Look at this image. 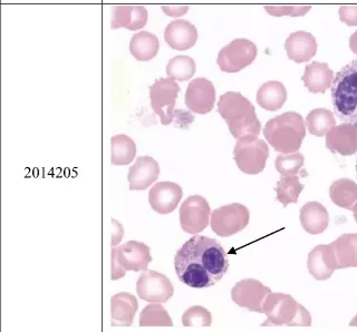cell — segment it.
<instances>
[{
  "label": "cell",
  "instance_id": "ba28073f",
  "mask_svg": "<svg viewBox=\"0 0 357 332\" xmlns=\"http://www.w3.org/2000/svg\"><path fill=\"white\" fill-rule=\"evenodd\" d=\"M249 220V210L243 204L232 203L215 209L212 212L210 226L218 237H229L245 230Z\"/></svg>",
  "mask_w": 357,
  "mask_h": 332
},
{
  "label": "cell",
  "instance_id": "7c38bea8",
  "mask_svg": "<svg viewBox=\"0 0 357 332\" xmlns=\"http://www.w3.org/2000/svg\"><path fill=\"white\" fill-rule=\"evenodd\" d=\"M211 209L204 196H192L180 207V224L189 235H198L209 226Z\"/></svg>",
  "mask_w": 357,
  "mask_h": 332
},
{
  "label": "cell",
  "instance_id": "1f68e13d",
  "mask_svg": "<svg viewBox=\"0 0 357 332\" xmlns=\"http://www.w3.org/2000/svg\"><path fill=\"white\" fill-rule=\"evenodd\" d=\"M141 326H172L170 315L162 304H148L139 315Z\"/></svg>",
  "mask_w": 357,
  "mask_h": 332
},
{
  "label": "cell",
  "instance_id": "4316f807",
  "mask_svg": "<svg viewBox=\"0 0 357 332\" xmlns=\"http://www.w3.org/2000/svg\"><path fill=\"white\" fill-rule=\"evenodd\" d=\"M160 42L158 37L149 31H139L132 37L130 52L139 62H149L158 55Z\"/></svg>",
  "mask_w": 357,
  "mask_h": 332
},
{
  "label": "cell",
  "instance_id": "6da1fadb",
  "mask_svg": "<svg viewBox=\"0 0 357 332\" xmlns=\"http://www.w3.org/2000/svg\"><path fill=\"white\" fill-rule=\"evenodd\" d=\"M174 269L178 280L193 289L213 287L229 269L227 252L211 237L195 235L176 252Z\"/></svg>",
  "mask_w": 357,
  "mask_h": 332
},
{
  "label": "cell",
  "instance_id": "ffe728a7",
  "mask_svg": "<svg viewBox=\"0 0 357 332\" xmlns=\"http://www.w3.org/2000/svg\"><path fill=\"white\" fill-rule=\"evenodd\" d=\"M148 23V12L143 6L119 5L112 9L111 27L113 31L123 29L139 31Z\"/></svg>",
  "mask_w": 357,
  "mask_h": 332
},
{
  "label": "cell",
  "instance_id": "e0dca14e",
  "mask_svg": "<svg viewBox=\"0 0 357 332\" xmlns=\"http://www.w3.org/2000/svg\"><path fill=\"white\" fill-rule=\"evenodd\" d=\"M160 175L159 163L153 157H139L128 171L130 190H146Z\"/></svg>",
  "mask_w": 357,
  "mask_h": 332
},
{
  "label": "cell",
  "instance_id": "d6986e66",
  "mask_svg": "<svg viewBox=\"0 0 357 332\" xmlns=\"http://www.w3.org/2000/svg\"><path fill=\"white\" fill-rule=\"evenodd\" d=\"M165 40L172 49L188 51L198 40V31L195 25L187 20H173L165 29Z\"/></svg>",
  "mask_w": 357,
  "mask_h": 332
},
{
  "label": "cell",
  "instance_id": "4fadbf2b",
  "mask_svg": "<svg viewBox=\"0 0 357 332\" xmlns=\"http://www.w3.org/2000/svg\"><path fill=\"white\" fill-rule=\"evenodd\" d=\"M271 293V289L258 280L243 279L232 287L231 299L238 307L251 313H264L262 306Z\"/></svg>",
  "mask_w": 357,
  "mask_h": 332
},
{
  "label": "cell",
  "instance_id": "d590c367",
  "mask_svg": "<svg viewBox=\"0 0 357 332\" xmlns=\"http://www.w3.org/2000/svg\"><path fill=\"white\" fill-rule=\"evenodd\" d=\"M312 9L310 5H266L265 10L275 17H301Z\"/></svg>",
  "mask_w": 357,
  "mask_h": 332
},
{
  "label": "cell",
  "instance_id": "836d02e7",
  "mask_svg": "<svg viewBox=\"0 0 357 332\" xmlns=\"http://www.w3.org/2000/svg\"><path fill=\"white\" fill-rule=\"evenodd\" d=\"M304 155L299 153L279 154L275 166L282 176L298 175L304 166Z\"/></svg>",
  "mask_w": 357,
  "mask_h": 332
},
{
  "label": "cell",
  "instance_id": "277c9868",
  "mask_svg": "<svg viewBox=\"0 0 357 332\" xmlns=\"http://www.w3.org/2000/svg\"><path fill=\"white\" fill-rule=\"evenodd\" d=\"M331 90L333 107L338 120L357 126V59L336 74Z\"/></svg>",
  "mask_w": 357,
  "mask_h": 332
},
{
  "label": "cell",
  "instance_id": "7a4b0ae2",
  "mask_svg": "<svg viewBox=\"0 0 357 332\" xmlns=\"http://www.w3.org/2000/svg\"><path fill=\"white\" fill-rule=\"evenodd\" d=\"M218 113L226 120L236 140L245 136H259L261 124L251 102L238 92H227L218 102Z\"/></svg>",
  "mask_w": 357,
  "mask_h": 332
},
{
  "label": "cell",
  "instance_id": "f546056e",
  "mask_svg": "<svg viewBox=\"0 0 357 332\" xmlns=\"http://www.w3.org/2000/svg\"><path fill=\"white\" fill-rule=\"evenodd\" d=\"M303 190L304 184L301 183L299 175L282 176L275 187L277 200L284 207H288L289 204L297 203Z\"/></svg>",
  "mask_w": 357,
  "mask_h": 332
},
{
  "label": "cell",
  "instance_id": "44dd1931",
  "mask_svg": "<svg viewBox=\"0 0 357 332\" xmlns=\"http://www.w3.org/2000/svg\"><path fill=\"white\" fill-rule=\"evenodd\" d=\"M284 49L288 58L297 64L310 62L317 53V42L315 37L307 31H296L288 37L284 42Z\"/></svg>",
  "mask_w": 357,
  "mask_h": 332
},
{
  "label": "cell",
  "instance_id": "52a82bcc",
  "mask_svg": "<svg viewBox=\"0 0 357 332\" xmlns=\"http://www.w3.org/2000/svg\"><path fill=\"white\" fill-rule=\"evenodd\" d=\"M269 157L267 143L258 136H245L237 140L234 148V162L243 173L257 175L265 170Z\"/></svg>",
  "mask_w": 357,
  "mask_h": 332
},
{
  "label": "cell",
  "instance_id": "b9f144b4",
  "mask_svg": "<svg viewBox=\"0 0 357 332\" xmlns=\"http://www.w3.org/2000/svg\"><path fill=\"white\" fill-rule=\"evenodd\" d=\"M356 174H357V157H356Z\"/></svg>",
  "mask_w": 357,
  "mask_h": 332
},
{
  "label": "cell",
  "instance_id": "9c48e42d",
  "mask_svg": "<svg viewBox=\"0 0 357 332\" xmlns=\"http://www.w3.org/2000/svg\"><path fill=\"white\" fill-rule=\"evenodd\" d=\"M180 86L174 79H159L150 86L151 106L161 120L162 125H170L176 118V102Z\"/></svg>",
  "mask_w": 357,
  "mask_h": 332
},
{
  "label": "cell",
  "instance_id": "4dcf8cb0",
  "mask_svg": "<svg viewBox=\"0 0 357 332\" xmlns=\"http://www.w3.org/2000/svg\"><path fill=\"white\" fill-rule=\"evenodd\" d=\"M305 123L310 134L321 137L328 134L329 131L336 126V120L329 109H315L307 115Z\"/></svg>",
  "mask_w": 357,
  "mask_h": 332
},
{
  "label": "cell",
  "instance_id": "f1b7e54d",
  "mask_svg": "<svg viewBox=\"0 0 357 332\" xmlns=\"http://www.w3.org/2000/svg\"><path fill=\"white\" fill-rule=\"evenodd\" d=\"M112 157L113 165H128L133 162L137 155V145L128 135H115L111 139Z\"/></svg>",
  "mask_w": 357,
  "mask_h": 332
},
{
  "label": "cell",
  "instance_id": "5bb4252c",
  "mask_svg": "<svg viewBox=\"0 0 357 332\" xmlns=\"http://www.w3.org/2000/svg\"><path fill=\"white\" fill-rule=\"evenodd\" d=\"M185 105L191 112L208 114L215 103V88L209 79H195L190 81L185 92Z\"/></svg>",
  "mask_w": 357,
  "mask_h": 332
},
{
  "label": "cell",
  "instance_id": "8992f818",
  "mask_svg": "<svg viewBox=\"0 0 357 332\" xmlns=\"http://www.w3.org/2000/svg\"><path fill=\"white\" fill-rule=\"evenodd\" d=\"M151 261L150 248L143 242L128 241L114 246L112 248V280L121 279L128 271H146Z\"/></svg>",
  "mask_w": 357,
  "mask_h": 332
},
{
  "label": "cell",
  "instance_id": "60d3db41",
  "mask_svg": "<svg viewBox=\"0 0 357 332\" xmlns=\"http://www.w3.org/2000/svg\"><path fill=\"white\" fill-rule=\"evenodd\" d=\"M353 215H354L355 221H356L357 223V204L355 205L354 209H353Z\"/></svg>",
  "mask_w": 357,
  "mask_h": 332
},
{
  "label": "cell",
  "instance_id": "9a60e30c",
  "mask_svg": "<svg viewBox=\"0 0 357 332\" xmlns=\"http://www.w3.org/2000/svg\"><path fill=\"white\" fill-rule=\"evenodd\" d=\"M183 191L173 182H159L149 192V202L153 211L159 214H170L178 207Z\"/></svg>",
  "mask_w": 357,
  "mask_h": 332
},
{
  "label": "cell",
  "instance_id": "7402d4cb",
  "mask_svg": "<svg viewBox=\"0 0 357 332\" xmlns=\"http://www.w3.org/2000/svg\"><path fill=\"white\" fill-rule=\"evenodd\" d=\"M139 309L137 299L128 292H120L111 298L112 326H130Z\"/></svg>",
  "mask_w": 357,
  "mask_h": 332
},
{
  "label": "cell",
  "instance_id": "ab89813d",
  "mask_svg": "<svg viewBox=\"0 0 357 332\" xmlns=\"http://www.w3.org/2000/svg\"><path fill=\"white\" fill-rule=\"evenodd\" d=\"M349 326H357V315H355L354 318L351 319V322H349Z\"/></svg>",
  "mask_w": 357,
  "mask_h": 332
},
{
  "label": "cell",
  "instance_id": "8d00e7d4",
  "mask_svg": "<svg viewBox=\"0 0 357 332\" xmlns=\"http://www.w3.org/2000/svg\"><path fill=\"white\" fill-rule=\"evenodd\" d=\"M340 19L347 26H357V5H344L338 10Z\"/></svg>",
  "mask_w": 357,
  "mask_h": 332
},
{
  "label": "cell",
  "instance_id": "83f0119b",
  "mask_svg": "<svg viewBox=\"0 0 357 332\" xmlns=\"http://www.w3.org/2000/svg\"><path fill=\"white\" fill-rule=\"evenodd\" d=\"M329 196L335 205L353 211L357 204V184L346 177L337 180L329 187Z\"/></svg>",
  "mask_w": 357,
  "mask_h": 332
},
{
  "label": "cell",
  "instance_id": "2e32d148",
  "mask_svg": "<svg viewBox=\"0 0 357 332\" xmlns=\"http://www.w3.org/2000/svg\"><path fill=\"white\" fill-rule=\"evenodd\" d=\"M326 148L342 157H351L357 152V126L349 123L336 125L326 135Z\"/></svg>",
  "mask_w": 357,
  "mask_h": 332
},
{
  "label": "cell",
  "instance_id": "f35d334b",
  "mask_svg": "<svg viewBox=\"0 0 357 332\" xmlns=\"http://www.w3.org/2000/svg\"><path fill=\"white\" fill-rule=\"evenodd\" d=\"M349 47H351V51L357 55V31H355L354 34L351 35V38H349Z\"/></svg>",
  "mask_w": 357,
  "mask_h": 332
},
{
  "label": "cell",
  "instance_id": "cb8c5ba5",
  "mask_svg": "<svg viewBox=\"0 0 357 332\" xmlns=\"http://www.w3.org/2000/svg\"><path fill=\"white\" fill-rule=\"evenodd\" d=\"M301 79L310 93L324 94L329 87H332L334 73L325 63L314 62L307 65Z\"/></svg>",
  "mask_w": 357,
  "mask_h": 332
},
{
  "label": "cell",
  "instance_id": "484cf974",
  "mask_svg": "<svg viewBox=\"0 0 357 332\" xmlns=\"http://www.w3.org/2000/svg\"><path fill=\"white\" fill-rule=\"evenodd\" d=\"M287 90L280 81H271L260 86L257 92V103L268 112H276L284 106Z\"/></svg>",
  "mask_w": 357,
  "mask_h": 332
},
{
  "label": "cell",
  "instance_id": "5b68a950",
  "mask_svg": "<svg viewBox=\"0 0 357 332\" xmlns=\"http://www.w3.org/2000/svg\"><path fill=\"white\" fill-rule=\"evenodd\" d=\"M262 311L267 315V319L261 326H312L310 311L289 294L271 292L264 302Z\"/></svg>",
  "mask_w": 357,
  "mask_h": 332
},
{
  "label": "cell",
  "instance_id": "603a6c76",
  "mask_svg": "<svg viewBox=\"0 0 357 332\" xmlns=\"http://www.w3.org/2000/svg\"><path fill=\"white\" fill-rule=\"evenodd\" d=\"M299 219L303 229L312 235L323 233L329 223V214L326 207L315 201L308 202L301 207Z\"/></svg>",
  "mask_w": 357,
  "mask_h": 332
},
{
  "label": "cell",
  "instance_id": "ac0fdd59",
  "mask_svg": "<svg viewBox=\"0 0 357 332\" xmlns=\"http://www.w3.org/2000/svg\"><path fill=\"white\" fill-rule=\"evenodd\" d=\"M307 268L310 271V276L317 281L328 280L335 270H337V265H336L331 246L321 244L312 248L308 254Z\"/></svg>",
  "mask_w": 357,
  "mask_h": 332
},
{
  "label": "cell",
  "instance_id": "d6a6232c",
  "mask_svg": "<svg viewBox=\"0 0 357 332\" xmlns=\"http://www.w3.org/2000/svg\"><path fill=\"white\" fill-rule=\"evenodd\" d=\"M197 70L195 62L189 56H176L167 65V74L170 79L185 81L193 77Z\"/></svg>",
  "mask_w": 357,
  "mask_h": 332
},
{
  "label": "cell",
  "instance_id": "30bf717a",
  "mask_svg": "<svg viewBox=\"0 0 357 332\" xmlns=\"http://www.w3.org/2000/svg\"><path fill=\"white\" fill-rule=\"evenodd\" d=\"M257 46L250 40L238 38L219 52L217 63L225 73H238L254 63Z\"/></svg>",
  "mask_w": 357,
  "mask_h": 332
},
{
  "label": "cell",
  "instance_id": "e575fe53",
  "mask_svg": "<svg viewBox=\"0 0 357 332\" xmlns=\"http://www.w3.org/2000/svg\"><path fill=\"white\" fill-rule=\"evenodd\" d=\"M182 324L184 326H210L212 324L211 313L201 306H193L184 311Z\"/></svg>",
  "mask_w": 357,
  "mask_h": 332
},
{
  "label": "cell",
  "instance_id": "74e56055",
  "mask_svg": "<svg viewBox=\"0 0 357 332\" xmlns=\"http://www.w3.org/2000/svg\"><path fill=\"white\" fill-rule=\"evenodd\" d=\"M162 9H163V12L165 14L169 15L171 17L176 18L187 14L188 10H189V6H187V5H176V6L174 5H170V6L163 5Z\"/></svg>",
  "mask_w": 357,
  "mask_h": 332
},
{
  "label": "cell",
  "instance_id": "3957f363",
  "mask_svg": "<svg viewBox=\"0 0 357 332\" xmlns=\"http://www.w3.org/2000/svg\"><path fill=\"white\" fill-rule=\"evenodd\" d=\"M264 135L271 148L278 153H297L306 136L304 118L296 112L278 115L268 120Z\"/></svg>",
  "mask_w": 357,
  "mask_h": 332
},
{
  "label": "cell",
  "instance_id": "8fae6325",
  "mask_svg": "<svg viewBox=\"0 0 357 332\" xmlns=\"http://www.w3.org/2000/svg\"><path fill=\"white\" fill-rule=\"evenodd\" d=\"M139 299L150 303H165L172 298L174 287L170 279L158 271L146 270L139 274L137 281Z\"/></svg>",
  "mask_w": 357,
  "mask_h": 332
},
{
  "label": "cell",
  "instance_id": "d4e9b609",
  "mask_svg": "<svg viewBox=\"0 0 357 332\" xmlns=\"http://www.w3.org/2000/svg\"><path fill=\"white\" fill-rule=\"evenodd\" d=\"M340 269L357 268V233H345L329 243Z\"/></svg>",
  "mask_w": 357,
  "mask_h": 332
}]
</instances>
